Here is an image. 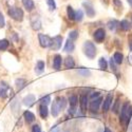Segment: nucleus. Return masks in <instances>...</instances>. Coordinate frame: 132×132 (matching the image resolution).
Instances as JSON below:
<instances>
[{"mask_svg": "<svg viewBox=\"0 0 132 132\" xmlns=\"http://www.w3.org/2000/svg\"><path fill=\"white\" fill-rule=\"evenodd\" d=\"M132 117V106L129 105V103H125L120 109V115H119V120L120 123L127 125L129 123V120Z\"/></svg>", "mask_w": 132, "mask_h": 132, "instance_id": "nucleus-1", "label": "nucleus"}, {"mask_svg": "<svg viewBox=\"0 0 132 132\" xmlns=\"http://www.w3.org/2000/svg\"><path fill=\"white\" fill-rule=\"evenodd\" d=\"M15 85H16V88L18 90H21V89H23V88L26 87L27 80L23 79V78H18V79L15 80Z\"/></svg>", "mask_w": 132, "mask_h": 132, "instance_id": "nucleus-23", "label": "nucleus"}, {"mask_svg": "<svg viewBox=\"0 0 132 132\" xmlns=\"http://www.w3.org/2000/svg\"><path fill=\"white\" fill-rule=\"evenodd\" d=\"M65 132H68V131H65Z\"/></svg>", "mask_w": 132, "mask_h": 132, "instance_id": "nucleus-46", "label": "nucleus"}, {"mask_svg": "<svg viewBox=\"0 0 132 132\" xmlns=\"http://www.w3.org/2000/svg\"><path fill=\"white\" fill-rule=\"evenodd\" d=\"M10 90V86L5 81L0 82V97L5 98L7 96V91Z\"/></svg>", "mask_w": 132, "mask_h": 132, "instance_id": "nucleus-8", "label": "nucleus"}, {"mask_svg": "<svg viewBox=\"0 0 132 132\" xmlns=\"http://www.w3.org/2000/svg\"><path fill=\"white\" fill-rule=\"evenodd\" d=\"M23 116H24V119H26V122L28 124H31V123H33L35 120V115L33 114L31 111H26Z\"/></svg>", "mask_w": 132, "mask_h": 132, "instance_id": "nucleus-20", "label": "nucleus"}, {"mask_svg": "<svg viewBox=\"0 0 132 132\" xmlns=\"http://www.w3.org/2000/svg\"><path fill=\"white\" fill-rule=\"evenodd\" d=\"M98 65H100V68L102 70H106L108 68V62L105 58L102 57V58H100V60H98Z\"/></svg>", "mask_w": 132, "mask_h": 132, "instance_id": "nucleus-30", "label": "nucleus"}, {"mask_svg": "<svg viewBox=\"0 0 132 132\" xmlns=\"http://www.w3.org/2000/svg\"><path fill=\"white\" fill-rule=\"evenodd\" d=\"M64 67L67 68V69H73L75 67V61L72 57H67L64 59Z\"/></svg>", "mask_w": 132, "mask_h": 132, "instance_id": "nucleus-21", "label": "nucleus"}, {"mask_svg": "<svg viewBox=\"0 0 132 132\" xmlns=\"http://www.w3.org/2000/svg\"><path fill=\"white\" fill-rule=\"evenodd\" d=\"M131 20H132V15H131Z\"/></svg>", "mask_w": 132, "mask_h": 132, "instance_id": "nucleus-45", "label": "nucleus"}, {"mask_svg": "<svg viewBox=\"0 0 132 132\" xmlns=\"http://www.w3.org/2000/svg\"><path fill=\"white\" fill-rule=\"evenodd\" d=\"M113 60L115 61L116 64H120L123 63V60H124V55L120 53V52H115L114 55H113Z\"/></svg>", "mask_w": 132, "mask_h": 132, "instance_id": "nucleus-19", "label": "nucleus"}, {"mask_svg": "<svg viewBox=\"0 0 132 132\" xmlns=\"http://www.w3.org/2000/svg\"><path fill=\"white\" fill-rule=\"evenodd\" d=\"M100 94H101L100 92H94V93L91 95V97H92L93 100H94V98H96V97H98V96H100Z\"/></svg>", "mask_w": 132, "mask_h": 132, "instance_id": "nucleus-40", "label": "nucleus"}, {"mask_svg": "<svg viewBox=\"0 0 132 132\" xmlns=\"http://www.w3.org/2000/svg\"><path fill=\"white\" fill-rule=\"evenodd\" d=\"M79 105H80V110L82 112L87 111V108H88V96L85 94H81L79 97Z\"/></svg>", "mask_w": 132, "mask_h": 132, "instance_id": "nucleus-10", "label": "nucleus"}, {"mask_svg": "<svg viewBox=\"0 0 132 132\" xmlns=\"http://www.w3.org/2000/svg\"><path fill=\"white\" fill-rule=\"evenodd\" d=\"M112 100H113V95L111 93H109L107 95V97L105 98V101H104V104H103V110H104V112H107L110 106H111L112 104Z\"/></svg>", "mask_w": 132, "mask_h": 132, "instance_id": "nucleus-9", "label": "nucleus"}, {"mask_svg": "<svg viewBox=\"0 0 132 132\" xmlns=\"http://www.w3.org/2000/svg\"><path fill=\"white\" fill-rule=\"evenodd\" d=\"M5 26V20H4V16L3 14L0 12V28H4Z\"/></svg>", "mask_w": 132, "mask_h": 132, "instance_id": "nucleus-37", "label": "nucleus"}, {"mask_svg": "<svg viewBox=\"0 0 132 132\" xmlns=\"http://www.w3.org/2000/svg\"><path fill=\"white\" fill-rule=\"evenodd\" d=\"M74 49H75V46H74L73 40L68 39V41L65 42V46H64V48H63V51H64L65 53H69V52L71 53V52L74 51Z\"/></svg>", "mask_w": 132, "mask_h": 132, "instance_id": "nucleus-16", "label": "nucleus"}, {"mask_svg": "<svg viewBox=\"0 0 132 132\" xmlns=\"http://www.w3.org/2000/svg\"><path fill=\"white\" fill-rule=\"evenodd\" d=\"M119 27H120V29H123L124 31H129V30H130V28H131V24H130V22H129L128 20L124 19V20L120 21Z\"/></svg>", "mask_w": 132, "mask_h": 132, "instance_id": "nucleus-26", "label": "nucleus"}, {"mask_svg": "<svg viewBox=\"0 0 132 132\" xmlns=\"http://www.w3.org/2000/svg\"><path fill=\"white\" fill-rule=\"evenodd\" d=\"M102 101H103V97H97V98H94V100L90 103L89 107H90V110L92 112H97L98 111L100 105L102 104Z\"/></svg>", "mask_w": 132, "mask_h": 132, "instance_id": "nucleus-7", "label": "nucleus"}, {"mask_svg": "<svg viewBox=\"0 0 132 132\" xmlns=\"http://www.w3.org/2000/svg\"><path fill=\"white\" fill-rule=\"evenodd\" d=\"M38 39H39V43L42 48H48L51 46L52 43V39L45 34H38Z\"/></svg>", "mask_w": 132, "mask_h": 132, "instance_id": "nucleus-6", "label": "nucleus"}, {"mask_svg": "<svg viewBox=\"0 0 132 132\" xmlns=\"http://www.w3.org/2000/svg\"><path fill=\"white\" fill-rule=\"evenodd\" d=\"M61 43H62V36H55L52 39V43L50 46V49L52 51H58L61 48Z\"/></svg>", "mask_w": 132, "mask_h": 132, "instance_id": "nucleus-5", "label": "nucleus"}, {"mask_svg": "<svg viewBox=\"0 0 132 132\" xmlns=\"http://www.w3.org/2000/svg\"><path fill=\"white\" fill-rule=\"evenodd\" d=\"M82 5L85 6V10H86V13H87V16L89 17H93L95 15V11L93 9V5L90 3V2H84Z\"/></svg>", "mask_w": 132, "mask_h": 132, "instance_id": "nucleus-11", "label": "nucleus"}, {"mask_svg": "<svg viewBox=\"0 0 132 132\" xmlns=\"http://www.w3.org/2000/svg\"><path fill=\"white\" fill-rule=\"evenodd\" d=\"M82 50H84V53L85 55L88 57V58H90V59H93L95 57V55H96V48L94 46V43L91 42V41H85L84 43V46H82Z\"/></svg>", "mask_w": 132, "mask_h": 132, "instance_id": "nucleus-2", "label": "nucleus"}, {"mask_svg": "<svg viewBox=\"0 0 132 132\" xmlns=\"http://www.w3.org/2000/svg\"><path fill=\"white\" fill-rule=\"evenodd\" d=\"M60 111H61V108H60V106L58 104V101L55 100L53 102V104H52V115L54 117H56V116H58Z\"/></svg>", "mask_w": 132, "mask_h": 132, "instance_id": "nucleus-12", "label": "nucleus"}, {"mask_svg": "<svg viewBox=\"0 0 132 132\" xmlns=\"http://www.w3.org/2000/svg\"><path fill=\"white\" fill-rule=\"evenodd\" d=\"M52 132H59V129L58 128H54V130L52 129Z\"/></svg>", "mask_w": 132, "mask_h": 132, "instance_id": "nucleus-42", "label": "nucleus"}, {"mask_svg": "<svg viewBox=\"0 0 132 132\" xmlns=\"http://www.w3.org/2000/svg\"><path fill=\"white\" fill-rule=\"evenodd\" d=\"M104 132H112V131L110 130L109 128H105V131H104Z\"/></svg>", "mask_w": 132, "mask_h": 132, "instance_id": "nucleus-43", "label": "nucleus"}, {"mask_svg": "<svg viewBox=\"0 0 132 132\" xmlns=\"http://www.w3.org/2000/svg\"><path fill=\"white\" fill-rule=\"evenodd\" d=\"M32 132H41V129L38 125H34L32 127Z\"/></svg>", "mask_w": 132, "mask_h": 132, "instance_id": "nucleus-38", "label": "nucleus"}, {"mask_svg": "<svg viewBox=\"0 0 132 132\" xmlns=\"http://www.w3.org/2000/svg\"><path fill=\"white\" fill-rule=\"evenodd\" d=\"M10 42L7 39H1L0 40V51H5L9 48Z\"/></svg>", "mask_w": 132, "mask_h": 132, "instance_id": "nucleus-28", "label": "nucleus"}, {"mask_svg": "<svg viewBox=\"0 0 132 132\" xmlns=\"http://www.w3.org/2000/svg\"><path fill=\"white\" fill-rule=\"evenodd\" d=\"M113 3L116 5V6H122V2H120V0H113Z\"/></svg>", "mask_w": 132, "mask_h": 132, "instance_id": "nucleus-39", "label": "nucleus"}, {"mask_svg": "<svg viewBox=\"0 0 132 132\" xmlns=\"http://www.w3.org/2000/svg\"><path fill=\"white\" fill-rule=\"evenodd\" d=\"M127 1H128V3H129V5L132 7V0H127Z\"/></svg>", "mask_w": 132, "mask_h": 132, "instance_id": "nucleus-44", "label": "nucleus"}, {"mask_svg": "<svg viewBox=\"0 0 132 132\" xmlns=\"http://www.w3.org/2000/svg\"><path fill=\"white\" fill-rule=\"evenodd\" d=\"M22 4L24 6V9L28 11V12H31L34 9V2H33V0H22Z\"/></svg>", "mask_w": 132, "mask_h": 132, "instance_id": "nucleus-18", "label": "nucleus"}, {"mask_svg": "<svg viewBox=\"0 0 132 132\" xmlns=\"http://www.w3.org/2000/svg\"><path fill=\"white\" fill-rule=\"evenodd\" d=\"M77 74L80 75V76H84V77H88V76L91 75V71L89 69H84V68H80V69H77Z\"/></svg>", "mask_w": 132, "mask_h": 132, "instance_id": "nucleus-25", "label": "nucleus"}, {"mask_svg": "<svg viewBox=\"0 0 132 132\" xmlns=\"http://www.w3.org/2000/svg\"><path fill=\"white\" fill-rule=\"evenodd\" d=\"M84 18V12L81 10H78L77 12L75 13V20L76 21H81Z\"/></svg>", "mask_w": 132, "mask_h": 132, "instance_id": "nucleus-31", "label": "nucleus"}, {"mask_svg": "<svg viewBox=\"0 0 132 132\" xmlns=\"http://www.w3.org/2000/svg\"><path fill=\"white\" fill-rule=\"evenodd\" d=\"M35 101H36V98H35V96L33 95V94H29V95H27L24 98H23V105L24 106H28V107H30V106H32L33 104L35 103Z\"/></svg>", "mask_w": 132, "mask_h": 132, "instance_id": "nucleus-15", "label": "nucleus"}, {"mask_svg": "<svg viewBox=\"0 0 132 132\" xmlns=\"http://www.w3.org/2000/svg\"><path fill=\"white\" fill-rule=\"evenodd\" d=\"M61 61H62L61 55L56 54V55L54 56V59H53V68H54L55 70H59L60 67H61Z\"/></svg>", "mask_w": 132, "mask_h": 132, "instance_id": "nucleus-13", "label": "nucleus"}, {"mask_svg": "<svg viewBox=\"0 0 132 132\" xmlns=\"http://www.w3.org/2000/svg\"><path fill=\"white\" fill-rule=\"evenodd\" d=\"M50 102H51V97H50V95H47V96L42 97L41 100H40L41 105H46V106H48V105L50 104Z\"/></svg>", "mask_w": 132, "mask_h": 132, "instance_id": "nucleus-33", "label": "nucleus"}, {"mask_svg": "<svg viewBox=\"0 0 132 132\" xmlns=\"http://www.w3.org/2000/svg\"><path fill=\"white\" fill-rule=\"evenodd\" d=\"M75 11L72 9V6H68L67 7V15H68V17L71 19V20H75Z\"/></svg>", "mask_w": 132, "mask_h": 132, "instance_id": "nucleus-27", "label": "nucleus"}, {"mask_svg": "<svg viewBox=\"0 0 132 132\" xmlns=\"http://www.w3.org/2000/svg\"><path fill=\"white\" fill-rule=\"evenodd\" d=\"M93 37H94V40H95L96 42L102 43V42L105 40V38H106V31H105L104 29H102V28L97 29V30L94 32Z\"/></svg>", "mask_w": 132, "mask_h": 132, "instance_id": "nucleus-4", "label": "nucleus"}, {"mask_svg": "<svg viewBox=\"0 0 132 132\" xmlns=\"http://www.w3.org/2000/svg\"><path fill=\"white\" fill-rule=\"evenodd\" d=\"M39 114L42 118H47L48 114H49V111H48V107L46 105H40L39 107Z\"/></svg>", "mask_w": 132, "mask_h": 132, "instance_id": "nucleus-22", "label": "nucleus"}, {"mask_svg": "<svg viewBox=\"0 0 132 132\" xmlns=\"http://www.w3.org/2000/svg\"><path fill=\"white\" fill-rule=\"evenodd\" d=\"M118 110H119V98H117V100L115 101L114 106L112 107V111H113V113H117V112H118Z\"/></svg>", "mask_w": 132, "mask_h": 132, "instance_id": "nucleus-36", "label": "nucleus"}, {"mask_svg": "<svg viewBox=\"0 0 132 132\" xmlns=\"http://www.w3.org/2000/svg\"><path fill=\"white\" fill-rule=\"evenodd\" d=\"M118 21L117 20H115V19H113V20H110L109 22L107 23V27H108V29L110 30V31H115L116 30V28L118 27Z\"/></svg>", "mask_w": 132, "mask_h": 132, "instance_id": "nucleus-24", "label": "nucleus"}, {"mask_svg": "<svg viewBox=\"0 0 132 132\" xmlns=\"http://www.w3.org/2000/svg\"><path fill=\"white\" fill-rule=\"evenodd\" d=\"M45 68H46V62L42 61V60H39V61H37V63H36L35 71H36L37 74H41L43 71H45Z\"/></svg>", "mask_w": 132, "mask_h": 132, "instance_id": "nucleus-17", "label": "nucleus"}, {"mask_svg": "<svg viewBox=\"0 0 132 132\" xmlns=\"http://www.w3.org/2000/svg\"><path fill=\"white\" fill-rule=\"evenodd\" d=\"M57 101H58V104H59L61 110H63L65 108V104H67V102H65V98L64 97H59V98H57Z\"/></svg>", "mask_w": 132, "mask_h": 132, "instance_id": "nucleus-35", "label": "nucleus"}, {"mask_svg": "<svg viewBox=\"0 0 132 132\" xmlns=\"http://www.w3.org/2000/svg\"><path fill=\"white\" fill-rule=\"evenodd\" d=\"M31 24L34 30H39L41 28V21L38 16H33L31 19Z\"/></svg>", "mask_w": 132, "mask_h": 132, "instance_id": "nucleus-14", "label": "nucleus"}, {"mask_svg": "<svg viewBox=\"0 0 132 132\" xmlns=\"http://www.w3.org/2000/svg\"><path fill=\"white\" fill-rule=\"evenodd\" d=\"M129 49H130V51H132V38L129 40Z\"/></svg>", "mask_w": 132, "mask_h": 132, "instance_id": "nucleus-41", "label": "nucleus"}, {"mask_svg": "<svg viewBox=\"0 0 132 132\" xmlns=\"http://www.w3.org/2000/svg\"><path fill=\"white\" fill-rule=\"evenodd\" d=\"M47 4L49 5L51 11L56 10V2H55V0H47Z\"/></svg>", "mask_w": 132, "mask_h": 132, "instance_id": "nucleus-34", "label": "nucleus"}, {"mask_svg": "<svg viewBox=\"0 0 132 132\" xmlns=\"http://www.w3.org/2000/svg\"><path fill=\"white\" fill-rule=\"evenodd\" d=\"M9 15L11 16V18L16 20V21H21L23 19V11L20 7H10V10L7 11Z\"/></svg>", "mask_w": 132, "mask_h": 132, "instance_id": "nucleus-3", "label": "nucleus"}, {"mask_svg": "<svg viewBox=\"0 0 132 132\" xmlns=\"http://www.w3.org/2000/svg\"><path fill=\"white\" fill-rule=\"evenodd\" d=\"M77 102H78V98L76 95H71L70 98H69V103H70V106L72 108H75L76 105H77Z\"/></svg>", "mask_w": 132, "mask_h": 132, "instance_id": "nucleus-29", "label": "nucleus"}, {"mask_svg": "<svg viewBox=\"0 0 132 132\" xmlns=\"http://www.w3.org/2000/svg\"><path fill=\"white\" fill-rule=\"evenodd\" d=\"M77 37H78V32L77 31H71L70 33H69V39L70 40H76L77 39Z\"/></svg>", "mask_w": 132, "mask_h": 132, "instance_id": "nucleus-32", "label": "nucleus"}]
</instances>
